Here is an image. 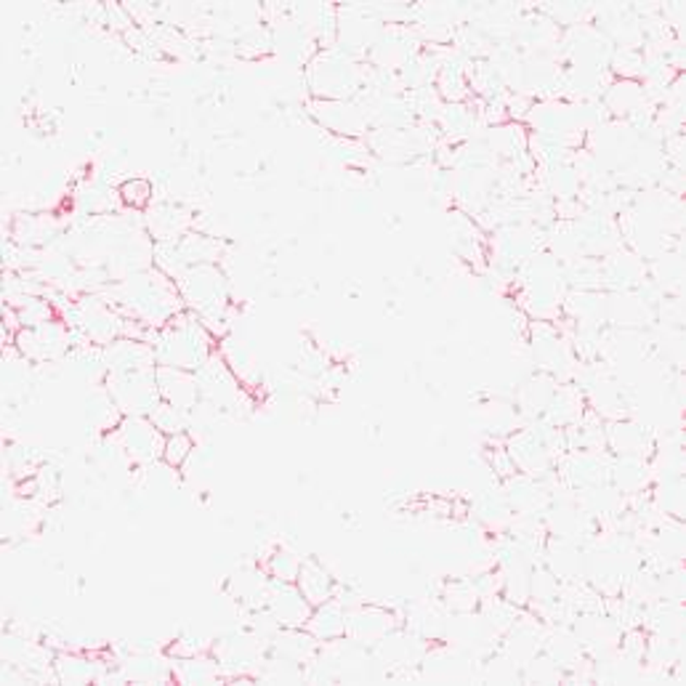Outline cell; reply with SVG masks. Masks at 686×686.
Here are the masks:
<instances>
[{
	"label": "cell",
	"mask_w": 686,
	"mask_h": 686,
	"mask_svg": "<svg viewBox=\"0 0 686 686\" xmlns=\"http://www.w3.org/2000/svg\"><path fill=\"white\" fill-rule=\"evenodd\" d=\"M115 304L126 312L134 322L150 325V328H165L179 312H185L179 285L176 280L165 277L163 271L150 266L128 275L115 288Z\"/></svg>",
	"instance_id": "1"
},
{
	"label": "cell",
	"mask_w": 686,
	"mask_h": 686,
	"mask_svg": "<svg viewBox=\"0 0 686 686\" xmlns=\"http://www.w3.org/2000/svg\"><path fill=\"white\" fill-rule=\"evenodd\" d=\"M185 309L200 317L203 328L216 341L227 339V312L232 304V282L218 264L189 266L176 280Z\"/></svg>",
	"instance_id": "2"
},
{
	"label": "cell",
	"mask_w": 686,
	"mask_h": 686,
	"mask_svg": "<svg viewBox=\"0 0 686 686\" xmlns=\"http://www.w3.org/2000/svg\"><path fill=\"white\" fill-rule=\"evenodd\" d=\"M216 339L203 328L198 315L185 309L170 319L165 328L155 330V357L157 365L181 370H198L205 359L216 352Z\"/></svg>",
	"instance_id": "3"
},
{
	"label": "cell",
	"mask_w": 686,
	"mask_h": 686,
	"mask_svg": "<svg viewBox=\"0 0 686 686\" xmlns=\"http://www.w3.org/2000/svg\"><path fill=\"white\" fill-rule=\"evenodd\" d=\"M304 67L312 99H357L365 88L363 64L339 43L319 49Z\"/></svg>",
	"instance_id": "4"
},
{
	"label": "cell",
	"mask_w": 686,
	"mask_h": 686,
	"mask_svg": "<svg viewBox=\"0 0 686 686\" xmlns=\"http://www.w3.org/2000/svg\"><path fill=\"white\" fill-rule=\"evenodd\" d=\"M157 370V368H155ZM155 370L141 372H106L104 389L117 402L123 416L150 418L152 410L160 405V389Z\"/></svg>",
	"instance_id": "5"
},
{
	"label": "cell",
	"mask_w": 686,
	"mask_h": 686,
	"mask_svg": "<svg viewBox=\"0 0 686 686\" xmlns=\"http://www.w3.org/2000/svg\"><path fill=\"white\" fill-rule=\"evenodd\" d=\"M128 322L131 319L120 317L115 309H112L106 301L93 298H80L78 304L73 306V317H69V325L88 341V346H106L115 339H123V335H131L128 330Z\"/></svg>",
	"instance_id": "6"
},
{
	"label": "cell",
	"mask_w": 686,
	"mask_h": 686,
	"mask_svg": "<svg viewBox=\"0 0 686 686\" xmlns=\"http://www.w3.org/2000/svg\"><path fill=\"white\" fill-rule=\"evenodd\" d=\"M309 115L325 131L341 136V139H363L370 128L368 106L357 99H312Z\"/></svg>",
	"instance_id": "7"
},
{
	"label": "cell",
	"mask_w": 686,
	"mask_h": 686,
	"mask_svg": "<svg viewBox=\"0 0 686 686\" xmlns=\"http://www.w3.org/2000/svg\"><path fill=\"white\" fill-rule=\"evenodd\" d=\"M106 436H110L117 453L134 460V463H150V460H160V455H163L165 434H160L150 418L126 416L120 425Z\"/></svg>",
	"instance_id": "8"
},
{
	"label": "cell",
	"mask_w": 686,
	"mask_h": 686,
	"mask_svg": "<svg viewBox=\"0 0 686 686\" xmlns=\"http://www.w3.org/2000/svg\"><path fill=\"white\" fill-rule=\"evenodd\" d=\"M14 348L22 359L33 365H46L67 354L69 348V328L62 319H49L35 328H22L14 335Z\"/></svg>",
	"instance_id": "9"
},
{
	"label": "cell",
	"mask_w": 686,
	"mask_h": 686,
	"mask_svg": "<svg viewBox=\"0 0 686 686\" xmlns=\"http://www.w3.org/2000/svg\"><path fill=\"white\" fill-rule=\"evenodd\" d=\"M503 445H506L519 474H528L535 479H546L554 474L556 460L554 455L548 453L546 442H543L537 429H517L513 434L506 436Z\"/></svg>",
	"instance_id": "10"
},
{
	"label": "cell",
	"mask_w": 686,
	"mask_h": 686,
	"mask_svg": "<svg viewBox=\"0 0 686 686\" xmlns=\"http://www.w3.org/2000/svg\"><path fill=\"white\" fill-rule=\"evenodd\" d=\"M396 628H399V620H396L392 609L370 605V601H357L354 607H348L346 636L352 638V641H357L359 647L372 649L389 634H394Z\"/></svg>",
	"instance_id": "11"
},
{
	"label": "cell",
	"mask_w": 686,
	"mask_h": 686,
	"mask_svg": "<svg viewBox=\"0 0 686 686\" xmlns=\"http://www.w3.org/2000/svg\"><path fill=\"white\" fill-rule=\"evenodd\" d=\"M559 474L564 479L572 493L581 490L609 484V460L605 453H590V449H570L559 458Z\"/></svg>",
	"instance_id": "12"
},
{
	"label": "cell",
	"mask_w": 686,
	"mask_h": 686,
	"mask_svg": "<svg viewBox=\"0 0 686 686\" xmlns=\"http://www.w3.org/2000/svg\"><path fill=\"white\" fill-rule=\"evenodd\" d=\"M264 607L269 609V614L280 628H306L312 609H315L309 605V599L301 594L298 585L280 581H271Z\"/></svg>",
	"instance_id": "13"
},
{
	"label": "cell",
	"mask_w": 686,
	"mask_h": 686,
	"mask_svg": "<svg viewBox=\"0 0 686 686\" xmlns=\"http://www.w3.org/2000/svg\"><path fill=\"white\" fill-rule=\"evenodd\" d=\"M102 365L104 376L106 372H141V370H155L157 357L155 346L141 339H131V335H123L112 343L102 346Z\"/></svg>",
	"instance_id": "14"
},
{
	"label": "cell",
	"mask_w": 686,
	"mask_h": 686,
	"mask_svg": "<svg viewBox=\"0 0 686 686\" xmlns=\"http://www.w3.org/2000/svg\"><path fill=\"white\" fill-rule=\"evenodd\" d=\"M605 445L612 449L614 458H647L655 453V442L649 431L634 418H614L605 421Z\"/></svg>",
	"instance_id": "15"
},
{
	"label": "cell",
	"mask_w": 686,
	"mask_h": 686,
	"mask_svg": "<svg viewBox=\"0 0 686 686\" xmlns=\"http://www.w3.org/2000/svg\"><path fill=\"white\" fill-rule=\"evenodd\" d=\"M155 378H157L160 399L168 402V405L179 407V410H185V412H192L194 407H198L200 402H203L198 376H194L192 370H181V368H168V365H157Z\"/></svg>",
	"instance_id": "16"
},
{
	"label": "cell",
	"mask_w": 686,
	"mask_h": 686,
	"mask_svg": "<svg viewBox=\"0 0 686 686\" xmlns=\"http://www.w3.org/2000/svg\"><path fill=\"white\" fill-rule=\"evenodd\" d=\"M370 147L372 152H378L381 157L392 160V163H407L416 155L425 152L429 139L416 128H376L370 134Z\"/></svg>",
	"instance_id": "17"
},
{
	"label": "cell",
	"mask_w": 686,
	"mask_h": 686,
	"mask_svg": "<svg viewBox=\"0 0 686 686\" xmlns=\"http://www.w3.org/2000/svg\"><path fill=\"white\" fill-rule=\"evenodd\" d=\"M271 577L264 570V564H245L238 567L227 581V596L240 609H258L266 605V594H269Z\"/></svg>",
	"instance_id": "18"
},
{
	"label": "cell",
	"mask_w": 686,
	"mask_h": 686,
	"mask_svg": "<svg viewBox=\"0 0 686 686\" xmlns=\"http://www.w3.org/2000/svg\"><path fill=\"white\" fill-rule=\"evenodd\" d=\"M194 229V216L179 203H155L147 208V232L155 242H179Z\"/></svg>",
	"instance_id": "19"
},
{
	"label": "cell",
	"mask_w": 686,
	"mask_h": 686,
	"mask_svg": "<svg viewBox=\"0 0 686 686\" xmlns=\"http://www.w3.org/2000/svg\"><path fill=\"white\" fill-rule=\"evenodd\" d=\"M319 649L322 644L306 628H280L269 638L271 658H280L298 668H309L317 660Z\"/></svg>",
	"instance_id": "20"
},
{
	"label": "cell",
	"mask_w": 686,
	"mask_h": 686,
	"mask_svg": "<svg viewBox=\"0 0 686 686\" xmlns=\"http://www.w3.org/2000/svg\"><path fill=\"white\" fill-rule=\"evenodd\" d=\"M585 410H588V402H585L581 383H559L541 421L554 425V429H570L581 421Z\"/></svg>",
	"instance_id": "21"
},
{
	"label": "cell",
	"mask_w": 686,
	"mask_h": 686,
	"mask_svg": "<svg viewBox=\"0 0 686 686\" xmlns=\"http://www.w3.org/2000/svg\"><path fill=\"white\" fill-rule=\"evenodd\" d=\"M546 567L554 572L559 581H577L588 570V559H585L581 546L567 537H548L546 543Z\"/></svg>",
	"instance_id": "22"
},
{
	"label": "cell",
	"mask_w": 686,
	"mask_h": 686,
	"mask_svg": "<svg viewBox=\"0 0 686 686\" xmlns=\"http://www.w3.org/2000/svg\"><path fill=\"white\" fill-rule=\"evenodd\" d=\"M346 618H348V607L343 605L339 596H333L325 605H317L312 609V618L306 623V631L317 638L319 644H330L339 641V638L346 636Z\"/></svg>",
	"instance_id": "23"
},
{
	"label": "cell",
	"mask_w": 686,
	"mask_h": 686,
	"mask_svg": "<svg viewBox=\"0 0 686 686\" xmlns=\"http://www.w3.org/2000/svg\"><path fill=\"white\" fill-rule=\"evenodd\" d=\"M295 585H298L301 594L309 599L312 607L325 605V601H330L339 594V583H335L333 572L317 559H304L298 577H295Z\"/></svg>",
	"instance_id": "24"
},
{
	"label": "cell",
	"mask_w": 686,
	"mask_h": 686,
	"mask_svg": "<svg viewBox=\"0 0 686 686\" xmlns=\"http://www.w3.org/2000/svg\"><path fill=\"white\" fill-rule=\"evenodd\" d=\"M102 678V665L91 658V655L80 652H59L53 658V682L82 686L93 684Z\"/></svg>",
	"instance_id": "25"
},
{
	"label": "cell",
	"mask_w": 686,
	"mask_h": 686,
	"mask_svg": "<svg viewBox=\"0 0 686 686\" xmlns=\"http://www.w3.org/2000/svg\"><path fill=\"white\" fill-rule=\"evenodd\" d=\"M559 383L561 381H556L554 376H548V372H541V370H537L532 378H528V381L519 386L517 405H513L519 410V416L541 418L543 412H546L548 402H551V396Z\"/></svg>",
	"instance_id": "26"
},
{
	"label": "cell",
	"mask_w": 686,
	"mask_h": 686,
	"mask_svg": "<svg viewBox=\"0 0 686 686\" xmlns=\"http://www.w3.org/2000/svg\"><path fill=\"white\" fill-rule=\"evenodd\" d=\"M543 655L559 668L561 673H572L585 662V649L583 644L577 641V636L572 631H554V634H546L543 638Z\"/></svg>",
	"instance_id": "27"
},
{
	"label": "cell",
	"mask_w": 686,
	"mask_h": 686,
	"mask_svg": "<svg viewBox=\"0 0 686 686\" xmlns=\"http://www.w3.org/2000/svg\"><path fill=\"white\" fill-rule=\"evenodd\" d=\"M649 482V460L647 458H614L609 460V484L620 495H636Z\"/></svg>",
	"instance_id": "28"
},
{
	"label": "cell",
	"mask_w": 686,
	"mask_h": 686,
	"mask_svg": "<svg viewBox=\"0 0 686 686\" xmlns=\"http://www.w3.org/2000/svg\"><path fill=\"white\" fill-rule=\"evenodd\" d=\"M218 354L224 357L227 368L234 372V378L240 381V386L251 389L253 383L258 381V363L253 348L247 346L245 341H232V339H221V346H218Z\"/></svg>",
	"instance_id": "29"
},
{
	"label": "cell",
	"mask_w": 686,
	"mask_h": 686,
	"mask_svg": "<svg viewBox=\"0 0 686 686\" xmlns=\"http://www.w3.org/2000/svg\"><path fill=\"white\" fill-rule=\"evenodd\" d=\"M123 412L120 407H117V402L112 399V394L106 392L104 386L93 389L91 394H88L86 399V421L88 425H91L93 431H99V434H112V431L117 429L123 421Z\"/></svg>",
	"instance_id": "30"
},
{
	"label": "cell",
	"mask_w": 686,
	"mask_h": 686,
	"mask_svg": "<svg viewBox=\"0 0 686 686\" xmlns=\"http://www.w3.org/2000/svg\"><path fill=\"white\" fill-rule=\"evenodd\" d=\"M605 106L614 117H636L644 106V86L641 80L620 78L607 88Z\"/></svg>",
	"instance_id": "31"
},
{
	"label": "cell",
	"mask_w": 686,
	"mask_h": 686,
	"mask_svg": "<svg viewBox=\"0 0 686 686\" xmlns=\"http://www.w3.org/2000/svg\"><path fill=\"white\" fill-rule=\"evenodd\" d=\"M434 91L445 104H463L471 97L469 69L460 67L458 62H447L436 69Z\"/></svg>",
	"instance_id": "32"
},
{
	"label": "cell",
	"mask_w": 686,
	"mask_h": 686,
	"mask_svg": "<svg viewBox=\"0 0 686 686\" xmlns=\"http://www.w3.org/2000/svg\"><path fill=\"white\" fill-rule=\"evenodd\" d=\"M376 658L389 668H407L416 665L418 658H421V647H418V638L405 636L399 628L394 634H389L381 644L372 647Z\"/></svg>",
	"instance_id": "33"
},
{
	"label": "cell",
	"mask_w": 686,
	"mask_h": 686,
	"mask_svg": "<svg viewBox=\"0 0 686 686\" xmlns=\"http://www.w3.org/2000/svg\"><path fill=\"white\" fill-rule=\"evenodd\" d=\"M174 678L179 684H216L221 678V665L213 655L203 652L194 655V658L174 660Z\"/></svg>",
	"instance_id": "34"
},
{
	"label": "cell",
	"mask_w": 686,
	"mask_h": 686,
	"mask_svg": "<svg viewBox=\"0 0 686 686\" xmlns=\"http://www.w3.org/2000/svg\"><path fill=\"white\" fill-rule=\"evenodd\" d=\"M442 599H445V607L449 612H453L455 618H460V614L477 612L479 605H482V590H479L477 581H471V577H455V581H449L445 585Z\"/></svg>",
	"instance_id": "35"
},
{
	"label": "cell",
	"mask_w": 686,
	"mask_h": 686,
	"mask_svg": "<svg viewBox=\"0 0 686 686\" xmlns=\"http://www.w3.org/2000/svg\"><path fill=\"white\" fill-rule=\"evenodd\" d=\"M179 251L181 256H185L187 266H200V264H218L221 262V242H218L216 238H211V234H203V232H189L181 238L179 242Z\"/></svg>",
	"instance_id": "36"
},
{
	"label": "cell",
	"mask_w": 686,
	"mask_h": 686,
	"mask_svg": "<svg viewBox=\"0 0 686 686\" xmlns=\"http://www.w3.org/2000/svg\"><path fill=\"white\" fill-rule=\"evenodd\" d=\"M53 234H56V224H53L51 216H43V213H27V216L16 218L14 227V238L22 245L35 247L49 242Z\"/></svg>",
	"instance_id": "37"
},
{
	"label": "cell",
	"mask_w": 686,
	"mask_h": 686,
	"mask_svg": "<svg viewBox=\"0 0 686 686\" xmlns=\"http://www.w3.org/2000/svg\"><path fill=\"white\" fill-rule=\"evenodd\" d=\"M117 200L134 211H147L155 205V185L144 176H131L117 187Z\"/></svg>",
	"instance_id": "38"
},
{
	"label": "cell",
	"mask_w": 686,
	"mask_h": 686,
	"mask_svg": "<svg viewBox=\"0 0 686 686\" xmlns=\"http://www.w3.org/2000/svg\"><path fill=\"white\" fill-rule=\"evenodd\" d=\"M262 564H264V570L269 572L271 581L295 583V577H298L304 559H301L298 554L288 551V548H275V551L266 556Z\"/></svg>",
	"instance_id": "39"
},
{
	"label": "cell",
	"mask_w": 686,
	"mask_h": 686,
	"mask_svg": "<svg viewBox=\"0 0 686 686\" xmlns=\"http://www.w3.org/2000/svg\"><path fill=\"white\" fill-rule=\"evenodd\" d=\"M192 455H194L192 434H189V431H179V434L165 436L163 455H160V460H163V466H168V469L181 471L189 463V460H192Z\"/></svg>",
	"instance_id": "40"
},
{
	"label": "cell",
	"mask_w": 686,
	"mask_h": 686,
	"mask_svg": "<svg viewBox=\"0 0 686 686\" xmlns=\"http://www.w3.org/2000/svg\"><path fill=\"white\" fill-rule=\"evenodd\" d=\"M150 421L155 423V429L160 434L170 436V434H179V431L189 429V421H192V412L179 410V407L168 405V402H160V405L152 410Z\"/></svg>",
	"instance_id": "41"
},
{
	"label": "cell",
	"mask_w": 686,
	"mask_h": 686,
	"mask_svg": "<svg viewBox=\"0 0 686 686\" xmlns=\"http://www.w3.org/2000/svg\"><path fill=\"white\" fill-rule=\"evenodd\" d=\"M436 120H440L442 131H447L453 136L466 134V131H471V126H474V112L466 106V102L463 104H442Z\"/></svg>",
	"instance_id": "42"
}]
</instances>
